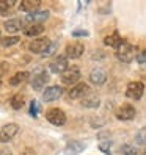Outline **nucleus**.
Masks as SVG:
<instances>
[{
	"mask_svg": "<svg viewBox=\"0 0 146 155\" xmlns=\"http://www.w3.org/2000/svg\"><path fill=\"white\" fill-rule=\"evenodd\" d=\"M80 69L76 68V66H71L68 68L65 72L61 74V81H63V85H68V86H74L79 83V80H80Z\"/></svg>",
	"mask_w": 146,
	"mask_h": 155,
	"instance_id": "obj_1",
	"label": "nucleus"
},
{
	"mask_svg": "<svg viewBox=\"0 0 146 155\" xmlns=\"http://www.w3.org/2000/svg\"><path fill=\"white\" fill-rule=\"evenodd\" d=\"M116 58L118 60H121L123 63H131L132 58H134V49H132V45L124 41L118 45V49H116Z\"/></svg>",
	"mask_w": 146,
	"mask_h": 155,
	"instance_id": "obj_2",
	"label": "nucleus"
},
{
	"mask_svg": "<svg viewBox=\"0 0 146 155\" xmlns=\"http://www.w3.org/2000/svg\"><path fill=\"white\" fill-rule=\"evenodd\" d=\"M46 119H47L52 125L61 127L66 122V114L63 110H60V108H50V110L46 113Z\"/></svg>",
	"mask_w": 146,
	"mask_h": 155,
	"instance_id": "obj_3",
	"label": "nucleus"
},
{
	"mask_svg": "<svg viewBox=\"0 0 146 155\" xmlns=\"http://www.w3.org/2000/svg\"><path fill=\"white\" fill-rule=\"evenodd\" d=\"M144 93V85L141 81H131L126 88V96L131 100H140Z\"/></svg>",
	"mask_w": 146,
	"mask_h": 155,
	"instance_id": "obj_4",
	"label": "nucleus"
},
{
	"mask_svg": "<svg viewBox=\"0 0 146 155\" xmlns=\"http://www.w3.org/2000/svg\"><path fill=\"white\" fill-rule=\"evenodd\" d=\"M47 81H49V74L41 69V71H36L35 74L32 75L30 83H32V88L35 91H41L46 85H47Z\"/></svg>",
	"mask_w": 146,
	"mask_h": 155,
	"instance_id": "obj_5",
	"label": "nucleus"
},
{
	"mask_svg": "<svg viewBox=\"0 0 146 155\" xmlns=\"http://www.w3.org/2000/svg\"><path fill=\"white\" fill-rule=\"evenodd\" d=\"M50 44L52 42H50L49 38H44V36H42V38H36V39H33L29 44V50L32 53H41V55H42V53L50 47Z\"/></svg>",
	"mask_w": 146,
	"mask_h": 155,
	"instance_id": "obj_6",
	"label": "nucleus"
},
{
	"mask_svg": "<svg viewBox=\"0 0 146 155\" xmlns=\"http://www.w3.org/2000/svg\"><path fill=\"white\" fill-rule=\"evenodd\" d=\"M17 132H19V125H17V124H14V122L5 124L2 127V130H0V141H2V143L11 141L14 136L17 135Z\"/></svg>",
	"mask_w": 146,
	"mask_h": 155,
	"instance_id": "obj_7",
	"label": "nucleus"
},
{
	"mask_svg": "<svg viewBox=\"0 0 146 155\" xmlns=\"http://www.w3.org/2000/svg\"><path fill=\"white\" fill-rule=\"evenodd\" d=\"M83 52H85V45L82 42H71L65 49V57L71 58V60H76V58H80L83 55Z\"/></svg>",
	"mask_w": 146,
	"mask_h": 155,
	"instance_id": "obj_8",
	"label": "nucleus"
},
{
	"mask_svg": "<svg viewBox=\"0 0 146 155\" xmlns=\"http://www.w3.org/2000/svg\"><path fill=\"white\" fill-rule=\"evenodd\" d=\"M135 113L137 111H135L134 105L124 104V105H121L116 110V119H120V121H132L134 117H135Z\"/></svg>",
	"mask_w": 146,
	"mask_h": 155,
	"instance_id": "obj_9",
	"label": "nucleus"
},
{
	"mask_svg": "<svg viewBox=\"0 0 146 155\" xmlns=\"http://www.w3.org/2000/svg\"><path fill=\"white\" fill-rule=\"evenodd\" d=\"M63 96V88L58 85H53L44 89L42 93V100L44 102H53V100H58Z\"/></svg>",
	"mask_w": 146,
	"mask_h": 155,
	"instance_id": "obj_10",
	"label": "nucleus"
},
{
	"mask_svg": "<svg viewBox=\"0 0 146 155\" xmlns=\"http://www.w3.org/2000/svg\"><path fill=\"white\" fill-rule=\"evenodd\" d=\"M90 93V86L87 83H77L74 85L69 91H68V97L69 99H82V97H85L87 94Z\"/></svg>",
	"mask_w": 146,
	"mask_h": 155,
	"instance_id": "obj_11",
	"label": "nucleus"
},
{
	"mask_svg": "<svg viewBox=\"0 0 146 155\" xmlns=\"http://www.w3.org/2000/svg\"><path fill=\"white\" fill-rule=\"evenodd\" d=\"M47 19H49V11L47 10H38L35 13L27 14L24 22H29V25H32V24H42L44 21H47Z\"/></svg>",
	"mask_w": 146,
	"mask_h": 155,
	"instance_id": "obj_12",
	"label": "nucleus"
},
{
	"mask_svg": "<svg viewBox=\"0 0 146 155\" xmlns=\"http://www.w3.org/2000/svg\"><path fill=\"white\" fill-rule=\"evenodd\" d=\"M68 68H69L68 58L65 55H60L57 58H53L52 63H50V71L53 72V74H63V72H65Z\"/></svg>",
	"mask_w": 146,
	"mask_h": 155,
	"instance_id": "obj_13",
	"label": "nucleus"
},
{
	"mask_svg": "<svg viewBox=\"0 0 146 155\" xmlns=\"http://www.w3.org/2000/svg\"><path fill=\"white\" fill-rule=\"evenodd\" d=\"M90 81L93 85H96V86H101V85H104L105 83V80H107V74H105V71L104 69H101V68H96V69H93L90 72Z\"/></svg>",
	"mask_w": 146,
	"mask_h": 155,
	"instance_id": "obj_14",
	"label": "nucleus"
},
{
	"mask_svg": "<svg viewBox=\"0 0 146 155\" xmlns=\"http://www.w3.org/2000/svg\"><path fill=\"white\" fill-rule=\"evenodd\" d=\"M39 8H41V2H39V0H22V2L19 3V10L27 13V14L38 11Z\"/></svg>",
	"mask_w": 146,
	"mask_h": 155,
	"instance_id": "obj_15",
	"label": "nucleus"
},
{
	"mask_svg": "<svg viewBox=\"0 0 146 155\" xmlns=\"http://www.w3.org/2000/svg\"><path fill=\"white\" fill-rule=\"evenodd\" d=\"M3 27H5V30L8 33H17V31L24 30V21L22 19H16V17H14V19L6 21L3 24Z\"/></svg>",
	"mask_w": 146,
	"mask_h": 155,
	"instance_id": "obj_16",
	"label": "nucleus"
},
{
	"mask_svg": "<svg viewBox=\"0 0 146 155\" xmlns=\"http://www.w3.org/2000/svg\"><path fill=\"white\" fill-rule=\"evenodd\" d=\"M44 31V25L42 24H32L24 27V35L29 36V38H35V36H39Z\"/></svg>",
	"mask_w": 146,
	"mask_h": 155,
	"instance_id": "obj_17",
	"label": "nucleus"
},
{
	"mask_svg": "<svg viewBox=\"0 0 146 155\" xmlns=\"http://www.w3.org/2000/svg\"><path fill=\"white\" fill-rule=\"evenodd\" d=\"M85 149V144L80 141H71L66 147H65V153L66 155H79L82 153V150Z\"/></svg>",
	"mask_w": 146,
	"mask_h": 155,
	"instance_id": "obj_18",
	"label": "nucleus"
},
{
	"mask_svg": "<svg viewBox=\"0 0 146 155\" xmlns=\"http://www.w3.org/2000/svg\"><path fill=\"white\" fill-rule=\"evenodd\" d=\"M101 104V99L96 94H87L85 97H82V105L85 108H97Z\"/></svg>",
	"mask_w": 146,
	"mask_h": 155,
	"instance_id": "obj_19",
	"label": "nucleus"
},
{
	"mask_svg": "<svg viewBox=\"0 0 146 155\" xmlns=\"http://www.w3.org/2000/svg\"><path fill=\"white\" fill-rule=\"evenodd\" d=\"M121 42H123V38L120 36V33H118V31H115V33H112V35H108L107 38H104V44L108 45V47L118 49V45H120Z\"/></svg>",
	"mask_w": 146,
	"mask_h": 155,
	"instance_id": "obj_20",
	"label": "nucleus"
},
{
	"mask_svg": "<svg viewBox=\"0 0 146 155\" xmlns=\"http://www.w3.org/2000/svg\"><path fill=\"white\" fill-rule=\"evenodd\" d=\"M14 6H16V0H0V16L10 14Z\"/></svg>",
	"mask_w": 146,
	"mask_h": 155,
	"instance_id": "obj_21",
	"label": "nucleus"
},
{
	"mask_svg": "<svg viewBox=\"0 0 146 155\" xmlns=\"http://www.w3.org/2000/svg\"><path fill=\"white\" fill-rule=\"evenodd\" d=\"M29 78V72H17V74H14L11 78H10V85L11 86H17L24 83V81Z\"/></svg>",
	"mask_w": 146,
	"mask_h": 155,
	"instance_id": "obj_22",
	"label": "nucleus"
},
{
	"mask_svg": "<svg viewBox=\"0 0 146 155\" xmlns=\"http://www.w3.org/2000/svg\"><path fill=\"white\" fill-rule=\"evenodd\" d=\"M10 104H11V107L14 108V110H21V108L24 107V104H25V97L22 94H16V96L11 97Z\"/></svg>",
	"mask_w": 146,
	"mask_h": 155,
	"instance_id": "obj_23",
	"label": "nucleus"
},
{
	"mask_svg": "<svg viewBox=\"0 0 146 155\" xmlns=\"http://www.w3.org/2000/svg\"><path fill=\"white\" fill-rule=\"evenodd\" d=\"M135 143L138 146H146V127L140 129L135 135Z\"/></svg>",
	"mask_w": 146,
	"mask_h": 155,
	"instance_id": "obj_24",
	"label": "nucleus"
},
{
	"mask_svg": "<svg viewBox=\"0 0 146 155\" xmlns=\"http://www.w3.org/2000/svg\"><path fill=\"white\" fill-rule=\"evenodd\" d=\"M19 41H21L19 36H6V38L0 39V42H2L3 47H10V45H14V44H17Z\"/></svg>",
	"mask_w": 146,
	"mask_h": 155,
	"instance_id": "obj_25",
	"label": "nucleus"
},
{
	"mask_svg": "<svg viewBox=\"0 0 146 155\" xmlns=\"http://www.w3.org/2000/svg\"><path fill=\"white\" fill-rule=\"evenodd\" d=\"M121 153H123V155H135L137 150H135L134 146H131V144H124L123 147H121Z\"/></svg>",
	"mask_w": 146,
	"mask_h": 155,
	"instance_id": "obj_26",
	"label": "nucleus"
},
{
	"mask_svg": "<svg viewBox=\"0 0 146 155\" xmlns=\"http://www.w3.org/2000/svg\"><path fill=\"white\" fill-rule=\"evenodd\" d=\"M38 111H39L38 102H36V100H32V104H30V114L33 117H36V116H38Z\"/></svg>",
	"mask_w": 146,
	"mask_h": 155,
	"instance_id": "obj_27",
	"label": "nucleus"
},
{
	"mask_svg": "<svg viewBox=\"0 0 146 155\" xmlns=\"http://www.w3.org/2000/svg\"><path fill=\"white\" fill-rule=\"evenodd\" d=\"M99 149H101L104 153H107V155H112V152H110V143H101V144H99Z\"/></svg>",
	"mask_w": 146,
	"mask_h": 155,
	"instance_id": "obj_28",
	"label": "nucleus"
},
{
	"mask_svg": "<svg viewBox=\"0 0 146 155\" xmlns=\"http://www.w3.org/2000/svg\"><path fill=\"white\" fill-rule=\"evenodd\" d=\"M55 47H57V44H53V42H52V44H50V47H49L47 50H46V52L42 53V55H44V57H49V55H52V53L55 52Z\"/></svg>",
	"mask_w": 146,
	"mask_h": 155,
	"instance_id": "obj_29",
	"label": "nucleus"
},
{
	"mask_svg": "<svg viewBox=\"0 0 146 155\" xmlns=\"http://www.w3.org/2000/svg\"><path fill=\"white\" fill-rule=\"evenodd\" d=\"M72 35H74V36H88V31L87 30H76Z\"/></svg>",
	"mask_w": 146,
	"mask_h": 155,
	"instance_id": "obj_30",
	"label": "nucleus"
},
{
	"mask_svg": "<svg viewBox=\"0 0 146 155\" xmlns=\"http://www.w3.org/2000/svg\"><path fill=\"white\" fill-rule=\"evenodd\" d=\"M138 60H140V61H141V63H143V61H144V60H146V50H143V53H141V55H140V57H138Z\"/></svg>",
	"mask_w": 146,
	"mask_h": 155,
	"instance_id": "obj_31",
	"label": "nucleus"
},
{
	"mask_svg": "<svg viewBox=\"0 0 146 155\" xmlns=\"http://www.w3.org/2000/svg\"><path fill=\"white\" fill-rule=\"evenodd\" d=\"M0 85H2V78H0Z\"/></svg>",
	"mask_w": 146,
	"mask_h": 155,
	"instance_id": "obj_32",
	"label": "nucleus"
},
{
	"mask_svg": "<svg viewBox=\"0 0 146 155\" xmlns=\"http://www.w3.org/2000/svg\"><path fill=\"white\" fill-rule=\"evenodd\" d=\"M143 155H146V150H144V152H143Z\"/></svg>",
	"mask_w": 146,
	"mask_h": 155,
	"instance_id": "obj_33",
	"label": "nucleus"
},
{
	"mask_svg": "<svg viewBox=\"0 0 146 155\" xmlns=\"http://www.w3.org/2000/svg\"><path fill=\"white\" fill-rule=\"evenodd\" d=\"M0 38H2V36H0Z\"/></svg>",
	"mask_w": 146,
	"mask_h": 155,
	"instance_id": "obj_34",
	"label": "nucleus"
}]
</instances>
